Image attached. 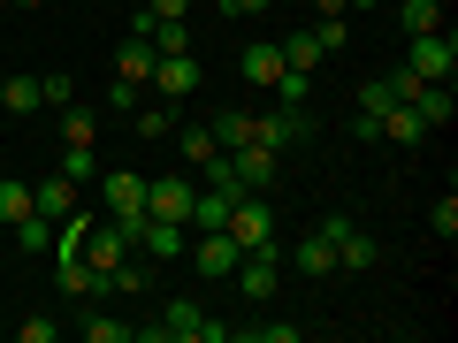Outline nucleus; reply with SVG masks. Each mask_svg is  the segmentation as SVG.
<instances>
[{"mask_svg": "<svg viewBox=\"0 0 458 343\" xmlns=\"http://www.w3.org/2000/svg\"><path fill=\"white\" fill-rule=\"evenodd\" d=\"M54 176H69V183H77V191H84V183L99 176V161H92V146H62V168H54Z\"/></svg>", "mask_w": 458, "mask_h": 343, "instance_id": "31", "label": "nucleus"}, {"mask_svg": "<svg viewBox=\"0 0 458 343\" xmlns=\"http://www.w3.org/2000/svg\"><path fill=\"white\" fill-rule=\"evenodd\" d=\"M54 282H62V297H77V305L84 297H107L99 290V267L84 260V252H54Z\"/></svg>", "mask_w": 458, "mask_h": 343, "instance_id": "10", "label": "nucleus"}, {"mask_svg": "<svg viewBox=\"0 0 458 343\" xmlns=\"http://www.w3.org/2000/svg\"><path fill=\"white\" fill-rule=\"evenodd\" d=\"M336 267H382V245H375V237H367L360 222H352V229H344V237H336Z\"/></svg>", "mask_w": 458, "mask_h": 343, "instance_id": "19", "label": "nucleus"}, {"mask_svg": "<svg viewBox=\"0 0 458 343\" xmlns=\"http://www.w3.org/2000/svg\"><path fill=\"white\" fill-rule=\"evenodd\" d=\"M31 213H47V222L77 213V183H69V176H47V183H31Z\"/></svg>", "mask_w": 458, "mask_h": 343, "instance_id": "16", "label": "nucleus"}, {"mask_svg": "<svg viewBox=\"0 0 458 343\" xmlns=\"http://www.w3.org/2000/svg\"><path fill=\"white\" fill-rule=\"evenodd\" d=\"M207 8H229V0H207Z\"/></svg>", "mask_w": 458, "mask_h": 343, "instance_id": "46", "label": "nucleus"}, {"mask_svg": "<svg viewBox=\"0 0 458 343\" xmlns=\"http://www.w3.org/2000/svg\"><path fill=\"white\" fill-rule=\"evenodd\" d=\"M92 130H99V114L69 99V107H62V146H92Z\"/></svg>", "mask_w": 458, "mask_h": 343, "instance_id": "30", "label": "nucleus"}, {"mask_svg": "<svg viewBox=\"0 0 458 343\" xmlns=\"http://www.w3.org/2000/svg\"><path fill=\"white\" fill-rule=\"evenodd\" d=\"M84 260H92L99 275H107V267H123V260H131V237H123L114 222H92V237H84Z\"/></svg>", "mask_w": 458, "mask_h": 343, "instance_id": "13", "label": "nucleus"}, {"mask_svg": "<svg viewBox=\"0 0 458 343\" xmlns=\"http://www.w3.org/2000/svg\"><path fill=\"white\" fill-rule=\"evenodd\" d=\"M138 99H146V84H138V77H107V99H99V107H107V114H131Z\"/></svg>", "mask_w": 458, "mask_h": 343, "instance_id": "32", "label": "nucleus"}, {"mask_svg": "<svg viewBox=\"0 0 458 343\" xmlns=\"http://www.w3.org/2000/svg\"><path fill=\"white\" fill-rule=\"evenodd\" d=\"M382 138H390V146H420V138H428V122L405 107V99H397V107L382 114Z\"/></svg>", "mask_w": 458, "mask_h": 343, "instance_id": "22", "label": "nucleus"}, {"mask_svg": "<svg viewBox=\"0 0 458 343\" xmlns=\"http://www.w3.org/2000/svg\"><path fill=\"white\" fill-rule=\"evenodd\" d=\"M16 245L23 252H54V222H47V213H23V222H16Z\"/></svg>", "mask_w": 458, "mask_h": 343, "instance_id": "33", "label": "nucleus"}, {"mask_svg": "<svg viewBox=\"0 0 458 343\" xmlns=\"http://www.w3.org/2000/svg\"><path fill=\"white\" fill-rule=\"evenodd\" d=\"M16 336L23 343H54V336H62V321H38V313H31V321H16Z\"/></svg>", "mask_w": 458, "mask_h": 343, "instance_id": "38", "label": "nucleus"}, {"mask_svg": "<svg viewBox=\"0 0 458 343\" xmlns=\"http://www.w3.org/2000/svg\"><path fill=\"white\" fill-rule=\"evenodd\" d=\"M0 130H8V114H0Z\"/></svg>", "mask_w": 458, "mask_h": 343, "instance_id": "47", "label": "nucleus"}, {"mask_svg": "<svg viewBox=\"0 0 458 343\" xmlns=\"http://www.w3.org/2000/svg\"><path fill=\"white\" fill-rule=\"evenodd\" d=\"M77 336H84V343H131L138 328H131V321H107V313H84V321H77Z\"/></svg>", "mask_w": 458, "mask_h": 343, "instance_id": "29", "label": "nucleus"}, {"mask_svg": "<svg viewBox=\"0 0 458 343\" xmlns=\"http://www.w3.org/2000/svg\"><path fill=\"white\" fill-rule=\"evenodd\" d=\"M390 107H397L390 77H367V84H360V114H375V122H382V114H390Z\"/></svg>", "mask_w": 458, "mask_h": 343, "instance_id": "34", "label": "nucleus"}, {"mask_svg": "<svg viewBox=\"0 0 458 343\" xmlns=\"http://www.w3.org/2000/svg\"><path fill=\"white\" fill-rule=\"evenodd\" d=\"M207 130H214V146H222V153H229V146H252V114H245V107H229V114H214Z\"/></svg>", "mask_w": 458, "mask_h": 343, "instance_id": "24", "label": "nucleus"}, {"mask_svg": "<svg viewBox=\"0 0 458 343\" xmlns=\"http://www.w3.org/2000/svg\"><path fill=\"white\" fill-rule=\"evenodd\" d=\"M153 92L161 99H191L199 92V62L191 54H161V62H153Z\"/></svg>", "mask_w": 458, "mask_h": 343, "instance_id": "12", "label": "nucleus"}, {"mask_svg": "<svg viewBox=\"0 0 458 343\" xmlns=\"http://www.w3.org/2000/svg\"><path fill=\"white\" fill-rule=\"evenodd\" d=\"M38 77H0V114H38Z\"/></svg>", "mask_w": 458, "mask_h": 343, "instance_id": "20", "label": "nucleus"}, {"mask_svg": "<svg viewBox=\"0 0 458 343\" xmlns=\"http://www.w3.org/2000/svg\"><path fill=\"white\" fill-rule=\"evenodd\" d=\"M0 8H8V0H0Z\"/></svg>", "mask_w": 458, "mask_h": 343, "instance_id": "48", "label": "nucleus"}, {"mask_svg": "<svg viewBox=\"0 0 458 343\" xmlns=\"http://www.w3.org/2000/svg\"><path fill=\"white\" fill-rule=\"evenodd\" d=\"M23 213H31V183H16V176H8V183H0V222L16 229Z\"/></svg>", "mask_w": 458, "mask_h": 343, "instance_id": "35", "label": "nucleus"}, {"mask_svg": "<svg viewBox=\"0 0 458 343\" xmlns=\"http://www.w3.org/2000/svg\"><path fill=\"white\" fill-rule=\"evenodd\" d=\"M252 336H267V343H298V336H306V328H298V321H260V328H252Z\"/></svg>", "mask_w": 458, "mask_h": 343, "instance_id": "40", "label": "nucleus"}, {"mask_svg": "<svg viewBox=\"0 0 458 343\" xmlns=\"http://www.w3.org/2000/svg\"><path fill=\"white\" fill-rule=\"evenodd\" d=\"M138 336H146V343H222L229 328L214 321V313L199 305V297H176V305H168L161 321H138Z\"/></svg>", "mask_w": 458, "mask_h": 343, "instance_id": "1", "label": "nucleus"}, {"mask_svg": "<svg viewBox=\"0 0 458 343\" xmlns=\"http://www.w3.org/2000/svg\"><path fill=\"white\" fill-rule=\"evenodd\" d=\"M397 31H405V38L443 31V0H405V8H397Z\"/></svg>", "mask_w": 458, "mask_h": 343, "instance_id": "23", "label": "nucleus"}, {"mask_svg": "<svg viewBox=\"0 0 458 343\" xmlns=\"http://www.w3.org/2000/svg\"><path fill=\"white\" fill-rule=\"evenodd\" d=\"M405 107L428 122V138H436V130H451V84H420V92H412Z\"/></svg>", "mask_w": 458, "mask_h": 343, "instance_id": "17", "label": "nucleus"}, {"mask_svg": "<svg viewBox=\"0 0 458 343\" xmlns=\"http://www.w3.org/2000/svg\"><path fill=\"white\" fill-rule=\"evenodd\" d=\"M313 16H352V0H313Z\"/></svg>", "mask_w": 458, "mask_h": 343, "instance_id": "43", "label": "nucleus"}, {"mask_svg": "<svg viewBox=\"0 0 458 343\" xmlns=\"http://www.w3.org/2000/svg\"><path fill=\"white\" fill-rule=\"evenodd\" d=\"M183 245H191V229L183 222H161V213H146L131 237V252H146V260H183Z\"/></svg>", "mask_w": 458, "mask_h": 343, "instance_id": "8", "label": "nucleus"}, {"mask_svg": "<svg viewBox=\"0 0 458 343\" xmlns=\"http://www.w3.org/2000/svg\"><path fill=\"white\" fill-rule=\"evenodd\" d=\"M38 99H47V107H54V114H62V107H69V99H77V77H38Z\"/></svg>", "mask_w": 458, "mask_h": 343, "instance_id": "36", "label": "nucleus"}, {"mask_svg": "<svg viewBox=\"0 0 458 343\" xmlns=\"http://www.w3.org/2000/svg\"><path fill=\"white\" fill-rule=\"evenodd\" d=\"M153 62H161V54H153L138 31L123 38V46H114V77H138V84H153Z\"/></svg>", "mask_w": 458, "mask_h": 343, "instance_id": "18", "label": "nucleus"}, {"mask_svg": "<svg viewBox=\"0 0 458 343\" xmlns=\"http://www.w3.org/2000/svg\"><path fill=\"white\" fill-rule=\"evenodd\" d=\"M183 252H191V267L214 275V282L237 267V237H229V229H191V245H183Z\"/></svg>", "mask_w": 458, "mask_h": 343, "instance_id": "9", "label": "nucleus"}, {"mask_svg": "<svg viewBox=\"0 0 458 343\" xmlns=\"http://www.w3.org/2000/svg\"><path fill=\"white\" fill-rule=\"evenodd\" d=\"M306 138H321L313 107H291V99H276V107H260V114H252V146H267V153L306 146Z\"/></svg>", "mask_w": 458, "mask_h": 343, "instance_id": "2", "label": "nucleus"}, {"mask_svg": "<svg viewBox=\"0 0 458 343\" xmlns=\"http://www.w3.org/2000/svg\"><path fill=\"white\" fill-rule=\"evenodd\" d=\"M313 38H321V54H336L344 38H352V23H344V16H321V23H313Z\"/></svg>", "mask_w": 458, "mask_h": 343, "instance_id": "37", "label": "nucleus"}, {"mask_svg": "<svg viewBox=\"0 0 458 343\" xmlns=\"http://www.w3.org/2000/svg\"><path fill=\"white\" fill-rule=\"evenodd\" d=\"M283 69H298V77H313V69H321V38H313V31L283 38Z\"/></svg>", "mask_w": 458, "mask_h": 343, "instance_id": "27", "label": "nucleus"}, {"mask_svg": "<svg viewBox=\"0 0 458 343\" xmlns=\"http://www.w3.org/2000/svg\"><path fill=\"white\" fill-rule=\"evenodd\" d=\"M428 222H436V237H451V229H458V198H436V206H428Z\"/></svg>", "mask_w": 458, "mask_h": 343, "instance_id": "39", "label": "nucleus"}, {"mask_svg": "<svg viewBox=\"0 0 458 343\" xmlns=\"http://www.w3.org/2000/svg\"><path fill=\"white\" fill-rule=\"evenodd\" d=\"M229 237H237V252H252V245H267L276 237V213H267V191H237L229 198Z\"/></svg>", "mask_w": 458, "mask_h": 343, "instance_id": "6", "label": "nucleus"}, {"mask_svg": "<svg viewBox=\"0 0 458 343\" xmlns=\"http://www.w3.org/2000/svg\"><path fill=\"white\" fill-rule=\"evenodd\" d=\"M138 138H176V99H153V107H146V99H138Z\"/></svg>", "mask_w": 458, "mask_h": 343, "instance_id": "21", "label": "nucleus"}, {"mask_svg": "<svg viewBox=\"0 0 458 343\" xmlns=\"http://www.w3.org/2000/svg\"><path fill=\"white\" fill-rule=\"evenodd\" d=\"M16 8H47V0H16Z\"/></svg>", "mask_w": 458, "mask_h": 343, "instance_id": "45", "label": "nucleus"}, {"mask_svg": "<svg viewBox=\"0 0 458 343\" xmlns=\"http://www.w3.org/2000/svg\"><path fill=\"white\" fill-rule=\"evenodd\" d=\"M222 161H229V176L245 183V191H267V183H276V153L267 146H229Z\"/></svg>", "mask_w": 458, "mask_h": 343, "instance_id": "11", "label": "nucleus"}, {"mask_svg": "<svg viewBox=\"0 0 458 343\" xmlns=\"http://www.w3.org/2000/svg\"><path fill=\"white\" fill-rule=\"evenodd\" d=\"M176 153H183V168H207V161H214L222 146H214V130H199V122H191V130L176 122Z\"/></svg>", "mask_w": 458, "mask_h": 343, "instance_id": "25", "label": "nucleus"}, {"mask_svg": "<svg viewBox=\"0 0 458 343\" xmlns=\"http://www.w3.org/2000/svg\"><path fill=\"white\" fill-rule=\"evenodd\" d=\"M146 282H153V260H123V267L99 275V290H123V297H131V290H146Z\"/></svg>", "mask_w": 458, "mask_h": 343, "instance_id": "28", "label": "nucleus"}, {"mask_svg": "<svg viewBox=\"0 0 458 343\" xmlns=\"http://www.w3.org/2000/svg\"><path fill=\"white\" fill-rule=\"evenodd\" d=\"M191 198H199V176L183 168V176H146V213H161V222H183L191 229Z\"/></svg>", "mask_w": 458, "mask_h": 343, "instance_id": "7", "label": "nucleus"}, {"mask_svg": "<svg viewBox=\"0 0 458 343\" xmlns=\"http://www.w3.org/2000/svg\"><path fill=\"white\" fill-rule=\"evenodd\" d=\"M276 0H229V16H267Z\"/></svg>", "mask_w": 458, "mask_h": 343, "instance_id": "42", "label": "nucleus"}, {"mask_svg": "<svg viewBox=\"0 0 458 343\" xmlns=\"http://www.w3.org/2000/svg\"><path fill=\"white\" fill-rule=\"evenodd\" d=\"M405 69L420 84H451V69H458V38L451 31H420V38H405Z\"/></svg>", "mask_w": 458, "mask_h": 343, "instance_id": "5", "label": "nucleus"}, {"mask_svg": "<svg viewBox=\"0 0 458 343\" xmlns=\"http://www.w3.org/2000/svg\"><path fill=\"white\" fill-rule=\"evenodd\" d=\"M283 260H291L298 275H313V282H321V275H344V267H336V245H328L321 229H313V237H298V252H283Z\"/></svg>", "mask_w": 458, "mask_h": 343, "instance_id": "14", "label": "nucleus"}, {"mask_svg": "<svg viewBox=\"0 0 458 343\" xmlns=\"http://www.w3.org/2000/svg\"><path fill=\"white\" fill-rule=\"evenodd\" d=\"M229 282H237L252 305H267V297H276V282H283V252H276V237H267V245H252V252H237Z\"/></svg>", "mask_w": 458, "mask_h": 343, "instance_id": "4", "label": "nucleus"}, {"mask_svg": "<svg viewBox=\"0 0 458 343\" xmlns=\"http://www.w3.org/2000/svg\"><path fill=\"white\" fill-rule=\"evenodd\" d=\"M229 198H237V191H214V183H207V191L191 198V229H222L229 222Z\"/></svg>", "mask_w": 458, "mask_h": 343, "instance_id": "26", "label": "nucleus"}, {"mask_svg": "<svg viewBox=\"0 0 458 343\" xmlns=\"http://www.w3.org/2000/svg\"><path fill=\"white\" fill-rule=\"evenodd\" d=\"M237 69H245L260 92H276V77H283V46H276V38H252V46L237 54Z\"/></svg>", "mask_w": 458, "mask_h": 343, "instance_id": "15", "label": "nucleus"}, {"mask_svg": "<svg viewBox=\"0 0 458 343\" xmlns=\"http://www.w3.org/2000/svg\"><path fill=\"white\" fill-rule=\"evenodd\" d=\"M99 198H107V222L123 229V237H138V222H146V176H131V168H107V176H92Z\"/></svg>", "mask_w": 458, "mask_h": 343, "instance_id": "3", "label": "nucleus"}, {"mask_svg": "<svg viewBox=\"0 0 458 343\" xmlns=\"http://www.w3.org/2000/svg\"><path fill=\"white\" fill-rule=\"evenodd\" d=\"M367 8H382V0H352V16H367Z\"/></svg>", "mask_w": 458, "mask_h": 343, "instance_id": "44", "label": "nucleus"}, {"mask_svg": "<svg viewBox=\"0 0 458 343\" xmlns=\"http://www.w3.org/2000/svg\"><path fill=\"white\" fill-rule=\"evenodd\" d=\"M146 16H191V0H146Z\"/></svg>", "mask_w": 458, "mask_h": 343, "instance_id": "41", "label": "nucleus"}]
</instances>
